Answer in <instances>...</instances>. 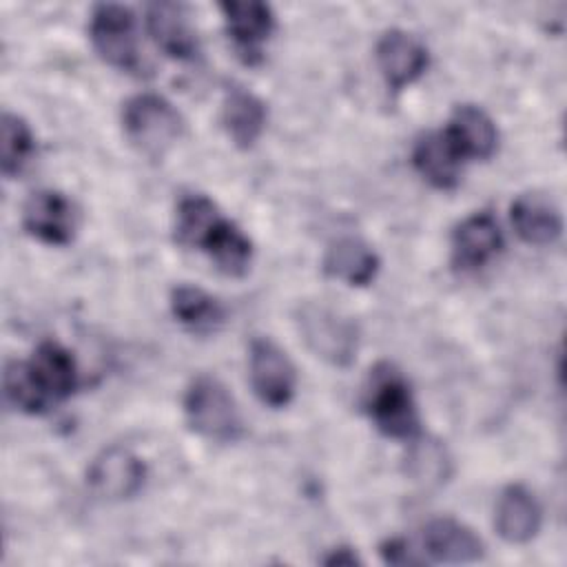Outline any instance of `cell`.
I'll return each instance as SVG.
<instances>
[{
	"label": "cell",
	"instance_id": "cell-1",
	"mask_svg": "<svg viewBox=\"0 0 567 567\" xmlns=\"http://www.w3.org/2000/svg\"><path fill=\"white\" fill-rule=\"evenodd\" d=\"M365 410L377 430L392 439L419 434V412L408 381L388 363H379L365 390Z\"/></svg>",
	"mask_w": 567,
	"mask_h": 567
},
{
	"label": "cell",
	"instance_id": "cell-2",
	"mask_svg": "<svg viewBox=\"0 0 567 567\" xmlns=\"http://www.w3.org/2000/svg\"><path fill=\"white\" fill-rule=\"evenodd\" d=\"M184 412L190 427L208 441L230 443L241 436L244 423L237 403L228 388L210 374L190 381L184 394Z\"/></svg>",
	"mask_w": 567,
	"mask_h": 567
},
{
	"label": "cell",
	"instance_id": "cell-3",
	"mask_svg": "<svg viewBox=\"0 0 567 567\" xmlns=\"http://www.w3.org/2000/svg\"><path fill=\"white\" fill-rule=\"evenodd\" d=\"M126 137L148 157H162L184 131L177 109L157 93L133 95L122 111Z\"/></svg>",
	"mask_w": 567,
	"mask_h": 567
},
{
	"label": "cell",
	"instance_id": "cell-4",
	"mask_svg": "<svg viewBox=\"0 0 567 567\" xmlns=\"http://www.w3.org/2000/svg\"><path fill=\"white\" fill-rule=\"evenodd\" d=\"M297 323L306 346L323 361L346 368L357 357L354 323L323 303H303L297 310Z\"/></svg>",
	"mask_w": 567,
	"mask_h": 567
},
{
	"label": "cell",
	"instance_id": "cell-5",
	"mask_svg": "<svg viewBox=\"0 0 567 567\" xmlns=\"http://www.w3.org/2000/svg\"><path fill=\"white\" fill-rule=\"evenodd\" d=\"M89 35L97 55L115 69L135 71L140 66L135 16L124 4H97L91 13Z\"/></svg>",
	"mask_w": 567,
	"mask_h": 567
},
{
	"label": "cell",
	"instance_id": "cell-6",
	"mask_svg": "<svg viewBox=\"0 0 567 567\" xmlns=\"http://www.w3.org/2000/svg\"><path fill=\"white\" fill-rule=\"evenodd\" d=\"M250 383L255 394L270 408H284L295 396L297 374L286 352L266 337L252 339L248 352Z\"/></svg>",
	"mask_w": 567,
	"mask_h": 567
},
{
	"label": "cell",
	"instance_id": "cell-7",
	"mask_svg": "<svg viewBox=\"0 0 567 567\" xmlns=\"http://www.w3.org/2000/svg\"><path fill=\"white\" fill-rule=\"evenodd\" d=\"M146 478V467L131 450L113 445L100 452L89 465L86 481L91 489L104 498L122 501L135 496Z\"/></svg>",
	"mask_w": 567,
	"mask_h": 567
},
{
	"label": "cell",
	"instance_id": "cell-8",
	"mask_svg": "<svg viewBox=\"0 0 567 567\" xmlns=\"http://www.w3.org/2000/svg\"><path fill=\"white\" fill-rule=\"evenodd\" d=\"M22 224L31 237L51 246H64L75 235L78 215L66 195L58 190H35L24 202Z\"/></svg>",
	"mask_w": 567,
	"mask_h": 567
},
{
	"label": "cell",
	"instance_id": "cell-9",
	"mask_svg": "<svg viewBox=\"0 0 567 567\" xmlns=\"http://www.w3.org/2000/svg\"><path fill=\"white\" fill-rule=\"evenodd\" d=\"M377 64L385 84L396 93L423 75L427 49L410 33L390 29L377 42Z\"/></svg>",
	"mask_w": 567,
	"mask_h": 567
},
{
	"label": "cell",
	"instance_id": "cell-10",
	"mask_svg": "<svg viewBox=\"0 0 567 567\" xmlns=\"http://www.w3.org/2000/svg\"><path fill=\"white\" fill-rule=\"evenodd\" d=\"M146 27L155 44L175 60H193L199 51L197 33L184 4L153 2L146 9Z\"/></svg>",
	"mask_w": 567,
	"mask_h": 567
},
{
	"label": "cell",
	"instance_id": "cell-11",
	"mask_svg": "<svg viewBox=\"0 0 567 567\" xmlns=\"http://www.w3.org/2000/svg\"><path fill=\"white\" fill-rule=\"evenodd\" d=\"M425 551L436 563L463 565L476 563L485 554L483 540L463 523L454 518H434L423 532Z\"/></svg>",
	"mask_w": 567,
	"mask_h": 567
},
{
	"label": "cell",
	"instance_id": "cell-12",
	"mask_svg": "<svg viewBox=\"0 0 567 567\" xmlns=\"http://www.w3.org/2000/svg\"><path fill=\"white\" fill-rule=\"evenodd\" d=\"M463 162V155L456 151L445 131L423 135L412 151V164L419 175L441 190H450L458 184Z\"/></svg>",
	"mask_w": 567,
	"mask_h": 567
},
{
	"label": "cell",
	"instance_id": "cell-13",
	"mask_svg": "<svg viewBox=\"0 0 567 567\" xmlns=\"http://www.w3.org/2000/svg\"><path fill=\"white\" fill-rule=\"evenodd\" d=\"M503 248V233L489 213L463 219L452 235V257L458 268H481Z\"/></svg>",
	"mask_w": 567,
	"mask_h": 567
},
{
	"label": "cell",
	"instance_id": "cell-14",
	"mask_svg": "<svg viewBox=\"0 0 567 567\" xmlns=\"http://www.w3.org/2000/svg\"><path fill=\"white\" fill-rule=\"evenodd\" d=\"M516 235L532 246H547L560 237L563 217L556 204L540 193H523L509 208Z\"/></svg>",
	"mask_w": 567,
	"mask_h": 567
},
{
	"label": "cell",
	"instance_id": "cell-15",
	"mask_svg": "<svg viewBox=\"0 0 567 567\" xmlns=\"http://www.w3.org/2000/svg\"><path fill=\"white\" fill-rule=\"evenodd\" d=\"M443 131L463 159H487L498 144L496 124L483 109L474 104L456 106Z\"/></svg>",
	"mask_w": 567,
	"mask_h": 567
},
{
	"label": "cell",
	"instance_id": "cell-16",
	"mask_svg": "<svg viewBox=\"0 0 567 567\" xmlns=\"http://www.w3.org/2000/svg\"><path fill=\"white\" fill-rule=\"evenodd\" d=\"M219 9L224 13L226 29L233 42L241 53H246V60L250 62L255 55H259L261 44L270 38L275 29L272 9L257 0L221 2Z\"/></svg>",
	"mask_w": 567,
	"mask_h": 567
},
{
	"label": "cell",
	"instance_id": "cell-17",
	"mask_svg": "<svg viewBox=\"0 0 567 567\" xmlns=\"http://www.w3.org/2000/svg\"><path fill=\"white\" fill-rule=\"evenodd\" d=\"M323 272L348 286H368L379 270L377 252L359 237L332 241L323 255Z\"/></svg>",
	"mask_w": 567,
	"mask_h": 567
},
{
	"label": "cell",
	"instance_id": "cell-18",
	"mask_svg": "<svg viewBox=\"0 0 567 567\" xmlns=\"http://www.w3.org/2000/svg\"><path fill=\"white\" fill-rule=\"evenodd\" d=\"M496 529L507 543H527L540 529V505L523 485L503 489L496 503Z\"/></svg>",
	"mask_w": 567,
	"mask_h": 567
},
{
	"label": "cell",
	"instance_id": "cell-19",
	"mask_svg": "<svg viewBox=\"0 0 567 567\" xmlns=\"http://www.w3.org/2000/svg\"><path fill=\"white\" fill-rule=\"evenodd\" d=\"M266 104L244 86H228L221 102V122L239 148H250L266 126Z\"/></svg>",
	"mask_w": 567,
	"mask_h": 567
},
{
	"label": "cell",
	"instance_id": "cell-20",
	"mask_svg": "<svg viewBox=\"0 0 567 567\" xmlns=\"http://www.w3.org/2000/svg\"><path fill=\"white\" fill-rule=\"evenodd\" d=\"M197 248L204 250L210 261L230 277H241L252 259L250 239L235 221L226 219L224 215L213 224V228L204 235Z\"/></svg>",
	"mask_w": 567,
	"mask_h": 567
},
{
	"label": "cell",
	"instance_id": "cell-21",
	"mask_svg": "<svg viewBox=\"0 0 567 567\" xmlns=\"http://www.w3.org/2000/svg\"><path fill=\"white\" fill-rule=\"evenodd\" d=\"M33 374L38 377L42 390L51 401H60L73 394L78 388V365L73 354L55 341H44L38 346L29 359Z\"/></svg>",
	"mask_w": 567,
	"mask_h": 567
},
{
	"label": "cell",
	"instance_id": "cell-22",
	"mask_svg": "<svg viewBox=\"0 0 567 567\" xmlns=\"http://www.w3.org/2000/svg\"><path fill=\"white\" fill-rule=\"evenodd\" d=\"M171 310L175 319L197 334L215 332L224 323V306L206 290L179 284L171 292Z\"/></svg>",
	"mask_w": 567,
	"mask_h": 567
},
{
	"label": "cell",
	"instance_id": "cell-23",
	"mask_svg": "<svg viewBox=\"0 0 567 567\" xmlns=\"http://www.w3.org/2000/svg\"><path fill=\"white\" fill-rule=\"evenodd\" d=\"M405 474L421 487H439L452 474V456L436 439H414L405 454Z\"/></svg>",
	"mask_w": 567,
	"mask_h": 567
},
{
	"label": "cell",
	"instance_id": "cell-24",
	"mask_svg": "<svg viewBox=\"0 0 567 567\" xmlns=\"http://www.w3.org/2000/svg\"><path fill=\"white\" fill-rule=\"evenodd\" d=\"M2 383H4V396L20 412H27V414L47 412L51 399L42 390L29 361H9L4 365Z\"/></svg>",
	"mask_w": 567,
	"mask_h": 567
},
{
	"label": "cell",
	"instance_id": "cell-25",
	"mask_svg": "<svg viewBox=\"0 0 567 567\" xmlns=\"http://www.w3.org/2000/svg\"><path fill=\"white\" fill-rule=\"evenodd\" d=\"M221 217L219 208L206 195H186L177 204L175 219V237L182 246L197 248L204 235L213 228V224Z\"/></svg>",
	"mask_w": 567,
	"mask_h": 567
},
{
	"label": "cell",
	"instance_id": "cell-26",
	"mask_svg": "<svg viewBox=\"0 0 567 567\" xmlns=\"http://www.w3.org/2000/svg\"><path fill=\"white\" fill-rule=\"evenodd\" d=\"M0 128H2V155H0L2 173L7 177L20 175L22 168L27 166V162L31 159L33 151H35L31 128L22 117H18L9 111L2 113V126Z\"/></svg>",
	"mask_w": 567,
	"mask_h": 567
},
{
	"label": "cell",
	"instance_id": "cell-27",
	"mask_svg": "<svg viewBox=\"0 0 567 567\" xmlns=\"http://www.w3.org/2000/svg\"><path fill=\"white\" fill-rule=\"evenodd\" d=\"M381 556L390 565H419L421 563V558L416 554H412V547L401 538H392V540L383 543Z\"/></svg>",
	"mask_w": 567,
	"mask_h": 567
},
{
	"label": "cell",
	"instance_id": "cell-28",
	"mask_svg": "<svg viewBox=\"0 0 567 567\" xmlns=\"http://www.w3.org/2000/svg\"><path fill=\"white\" fill-rule=\"evenodd\" d=\"M323 563L326 565H359L361 563V558L354 554V549H350V547H334V549H330V554L323 558Z\"/></svg>",
	"mask_w": 567,
	"mask_h": 567
}]
</instances>
